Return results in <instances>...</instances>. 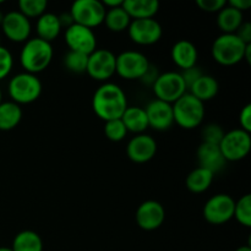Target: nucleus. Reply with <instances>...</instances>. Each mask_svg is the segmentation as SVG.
Segmentation results:
<instances>
[{
  "mask_svg": "<svg viewBox=\"0 0 251 251\" xmlns=\"http://www.w3.org/2000/svg\"><path fill=\"white\" fill-rule=\"evenodd\" d=\"M53 55L54 50L51 43L38 37H33L24 43L20 53V63L26 73L37 75L48 68Z\"/></svg>",
  "mask_w": 251,
  "mask_h": 251,
  "instance_id": "f03ea898",
  "label": "nucleus"
},
{
  "mask_svg": "<svg viewBox=\"0 0 251 251\" xmlns=\"http://www.w3.org/2000/svg\"><path fill=\"white\" fill-rule=\"evenodd\" d=\"M105 11L100 0H76L69 12L75 24L93 29L103 24Z\"/></svg>",
  "mask_w": 251,
  "mask_h": 251,
  "instance_id": "1a4fd4ad",
  "label": "nucleus"
},
{
  "mask_svg": "<svg viewBox=\"0 0 251 251\" xmlns=\"http://www.w3.org/2000/svg\"><path fill=\"white\" fill-rule=\"evenodd\" d=\"M213 176L215 174L212 172L198 167V168L193 169L186 176V188L194 194L205 193L212 184Z\"/></svg>",
  "mask_w": 251,
  "mask_h": 251,
  "instance_id": "a878e982",
  "label": "nucleus"
},
{
  "mask_svg": "<svg viewBox=\"0 0 251 251\" xmlns=\"http://www.w3.org/2000/svg\"><path fill=\"white\" fill-rule=\"evenodd\" d=\"M42 90L43 86L38 76L26 71L12 76L7 86L10 98L19 105L33 103L42 95Z\"/></svg>",
  "mask_w": 251,
  "mask_h": 251,
  "instance_id": "20e7f679",
  "label": "nucleus"
},
{
  "mask_svg": "<svg viewBox=\"0 0 251 251\" xmlns=\"http://www.w3.org/2000/svg\"><path fill=\"white\" fill-rule=\"evenodd\" d=\"M151 63L144 53L137 50H124L117 55L115 74L125 80H140L149 70Z\"/></svg>",
  "mask_w": 251,
  "mask_h": 251,
  "instance_id": "6e6552de",
  "label": "nucleus"
},
{
  "mask_svg": "<svg viewBox=\"0 0 251 251\" xmlns=\"http://www.w3.org/2000/svg\"><path fill=\"white\" fill-rule=\"evenodd\" d=\"M48 1L47 0H20L19 11L27 19H38L41 15L47 12Z\"/></svg>",
  "mask_w": 251,
  "mask_h": 251,
  "instance_id": "c756f323",
  "label": "nucleus"
},
{
  "mask_svg": "<svg viewBox=\"0 0 251 251\" xmlns=\"http://www.w3.org/2000/svg\"><path fill=\"white\" fill-rule=\"evenodd\" d=\"M196 5L205 12H218L227 5L226 0H198Z\"/></svg>",
  "mask_w": 251,
  "mask_h": 251,
  "instance_id": "c9c22d12",
  "label": "nucleus"
},
{
  "mask_svg": "<svg viewBox=\"0 0 251 251\" xmlns=\"http://www.w3.org/2000/svg\"><path fill=\"white\" fill-rule=\"evenodd\" d=\"M157 100L173 104L181 96L188 92L185 82L178 71H166L159 74L157 80L152 85Z\"/></svg>",
  "mask_w": 251,
  "mask_h": 251,
  "instance_id": "0eeeda50",
  "label": "nucleus"
},
{
  "mask_svg": "<svg viewBox=\"0 0 251 251\" xmlns=\"http://www.w3.org/2000/svg\"><path fill=\"white\" fill-rule=\"evenodd\" d=\"M174 123L183 129L191 130L200 126L205 118V103L186 92L172 104Z\"/></svg>",
  "mask_w": 251,
  "mask_h": 251,
  "instance_id": "7ed1b4c3",
  "label": "nucleus"
},
{
  "mask_svg": "<svg viewBox=\"0 0 251 251\" xmlns=\"http://www.w3.org/2000/svg\"><path fill=\"white\" fill-rule=\"evenodd\" d=\"M127 34L130 39L139 46H152L162 38L163 28L154 17L131 20L127 27Z\"/></svg>",
  "mask_w": 251,
  "mask_h": 251,
  "instance_id": "f8f14e48",
  "label": "nucleus"
},
{
  "mask_svg": "<svg viewBox=\"0 0 251 251\" xmlns=\"http://www.w3.org/2000/svg\"><path fill=\"white\" fill-rule=\"evenodd\" d=\"M14 66V58L9 49L0 46V81L6 77L12 70Z\"/></svg>",
  "mask_w": 251,
  "mask_h": 251,
  "instance_id": "72a5a7b5",
  "label": "nucleus"
},
{
  "mask_svg": "<svg viewBox=\"0 0 251 251\" xmlns=\"http://www.w3.org/2000/svg\"><path fill=\"white\" fill-rule=\"evenodd\" d=\"M247 46L235 33H222L213 41L211 53L218 64L232 66L244 59Z\"/></svg>",
  "mask_w": 251,
  "mask_h": 251,
  "instance_id": "39448f33",
  "label": "nucleus"
},
{
  "mask_svg": "<svg viewBox=\"0 0 251 251\" xmlns=\"http://www.w3.org/2000/svg\"><path fill=\"white\" fill-rule=\"evenodd\" d=\"M123 9L131 20L152 19L159 10L158 0H124Z\"/></svg>",
  "mask_w": 251,
  "mask_h": 251,
  "instance_id": "aec40b11",
  "label": "nucleus"
},
{
  "mask_svg": "<svg viewBox=\"0 0 251 251\" xmlns=\"http://www.w3.org/2000/svg\"><path fill=\"white\" fill-rule=\"evenodd\" d=\"M172 60L181 70L193 68L198 64L199 51L195 44L189 39H180L176 42L171 49Z\"/></svg>",
  "mask_w": 251,
  "mask_h": 251,
  "instance_id": "6ab92c4d",
  "label": "nucleus"
},
{
  "mask_svg": "<svg viewBox=\"0 0 251 251\" xmlns=\"http://www.w3.org/2000/svg\"><path fill=\"white\" fill-rule=\"evenodd\" d=\"M238 37L244 42L245 44H251V24L248 21H244L240 25L239 28L235 32Z\"/></svg>",
  "mask_w": 251,
  "mask_h": 251,
  "instance_id": "4c0bfd02",
  "label": "nucleus"
},
{
  "mask_svg": "<svg viewBox=\"0 0 251 251\" xmlns=\"http://www.w3.org/2000/svg\"><path fill=\"white\" fill-rule=\"evenodd\" d=\"M136 223L144 230H156L163 225L166 220V210L163 205L156 200L144 201L137 207Z\"/></svg>",
  "mask_w": 251,
  "mask_h": 251,
  "instance_id": "2eb2a0df",
  "label": "nucleus"
},
{
  "mask_svg": "<svg viewBox=\"0 0 251 251\" xmlns=\"http://www.w3.org/2000/svg\"><path fill=\"white\" fill-rule=\"evenodd\" d=\"M104 134L108 140L113 142H119L124 140V137L127 135V130L123 123L122 118L120 119L108 120L104 124Z\"/></svg>",
  "mask_w": 251,
  "mask_h": 251,
  "instance_id": "2f4dec72",
  "label": "nucleus"
},
{
  "mask_svg": "<svg viewBox=\"0 0 251 251\" xmlns=\"http://www.w3.org/2000/svg\"><path fill=\"white\" fill-rule=\"evenodd\" d=\"M220 91V83L213 76L203 74L191 85L188 92L202 103L213 100Z\"/></svg>",
  "mask_w": 251,
  "mask_h": 251,
  "instance_id": "4be33fe9",
  "label": "nucleus"
},
{
  "mask_svg": "<svg viewBox=\"0 0 251 251\" xmlns=\"http://www.w3.org/2000/svg\"><path fill=\"white\" fill-rule=\"evenodd\" d=\"M2 102V92H1V88H0V103Z\"/></svg>",
  "mask_w": 251,
  "mask_h": 251,
  "instance_id": "de8ad7c7",
  "label": "nucleus"
},
{
  "mask_svg": "<svg viewBox=\"0 0 251 251\" xmlns=\"http://www.w3.org/2000/svg\"><path fill=\"white\" fill-rule=\"evenodd\" d=\"M92 108L100 119H120L127 108V98L124 90L114 82H103L95 91Z\"/></svg>",
  "mask_w": 251,
  "mask_h": 251,
  "instance_id": "f257e3e1",
  "label": "nucleus"
},
{
  "mask_svg": "<svg viewBox=\"0 0 251 251\" xmlns=\"http://www.w3.org/2000/svg\"><path fill=\"white\" fill-rule=\"evenodd\" d=\"M229 6L234 7V9L239 10V11H245V10L250 9L251 7V0H229L227 1Z\"/></svg>",
  "mask_w": 251,
  "mask_h": 251,
  "instance_id": "ea45409f",
  "label": "nucleus"
},
{
  "mask_svg": "<svg viewBox=\"0 0 251 251\" xmlns=\"http://www.w3.org/2000/svg\"><path fill=\"white\" fill-rule=\"evenodd\" d=\"M145 112L149 119V126L153 127L157 131L168 130L174 124L173 107L171 103L154 98L145 107Z\"/></svg>",
  "mask_w": 251,
  "mask_h": 251,
  "instance_id": "f3484780",
  "label": "nucleus"
},
{
  "mask_svg": "<svg viewBox=\"0 0 251 251\" xmlns=\"http://www.w3.org/2000/svg\"><path fill=\"white\" fill-rule=\"evenodd\" d=\"M131 17L127 15V12L123 9V5L114 9H108L105 11L104 21L103 24L107 26V28L112 32H123L127 29Z\"/></svg>",
  "mask_w": 251,
  "mask_h": 251,
  "instance_id": "cd10ccee",
  "label": "nucleus"
},
{
  "mask_svg": "<svg viewBox=\"0 0 251 251\" xmlns=\"http://www.w3.org/2000/svg\"><path fill=\"white\" fill-rule=\"evenodd\" d=\"M223 135H225V130L222 129L221 125L215 124V123L207 124L206 126H203L202 131H201L202 142H205V144L220 145Z\"/></svg>",
  "mask_w": 251,
  "mask_h": 251,
  "instance_id": "473e14b6",
  "label": "nucleus"
},
{
  "mask_svg": "<svg viewBox=\"0 0 251 251\" xmlns=\"http://www.w3.org/2000/svg\"><path fill=\"white\" fill-rule=\"evenodd\" d=\"M235 251H251V248L249 245H243V247H239Z\"/></svg>",
  "mask_w": 251,
  "mask_h": 251,
  "instance_id": "c03bdc74",
  "label": "nucleus"
},
{
  "mask_svg": "<svg viewBox=\"0 0 251 251\" xmlns=\"http://www.w3.org/2000/svg\"><path fill=\"white\" fill-rule=\"evenodd\" d=\"M243 22H244L243 12L228 4L217 12V26L222 33H235Z\"/></svg>",
  "mask_w": 251,
  "mask_h": 251,
  "instance_id": "b1692460",
  "label": "nucleus"
},
{
  "mask_svg": "<svg viewBox=\"0 0 251 251\" xmlns=\"http://www.w3.org/2000/svg\"><path fill=\"white\" fill-rule=\"evenodd\" d=\"M0 251H12L10 248H5V247H0Z\"/></svg>",
  "mask_w": 251,
  "mask_h": 251,
  "instance_id": "49530a36",
  "label": "nucleus"
},
{
  "mask_svg": "<svg viewBox=\"0 0 251 251\" xmlns=\"http://www.w3.org/2000/svg\"><path fill=\"white\" fill-rule=\"evenodd\" d=\"M244 59L248 61V64L251 63V44H248L247 49L244 53Z\"/></svg>",
  "mask_w": 251,
  "mask_h": 251,
  "instance_id": "37998d69",
  "label": "nucleus"
},
{
  "mask_svg": "<svg viewBox=\"0 0 251 251\" xmlns=\"http://www.w3.org/2000/svg\"><path fill=\"white\" fill-rule=\"evenodd\" d=\"M158 75H159V73H158V70H157V68L151 64L149 68V70H147L146 74H145V75L140 78V81H141L142 83H145L146 86H152L154 83V81L157 80V77H158Z\"/></svg>",
  "mask_w": 251,
  "mask_h": 251,
  "instance_id": "58836bf2",
  "label": "nucleus"
},
{
  "mask_svg": "<svg viewBox=\"0 0 251 251\" xmlns=\"http://www.w3.org/2000/svg\"><path fill=\"white\" fill-rule=\"evenodd\" d=\"M235 200L228 194H216L203 206V218L210 225L221 226L229 222L234 213Z\"/></svg>",
  "mask_w": 251,
  "mask_h": 251,
  "instance_id": "9d476101",
  "label": "nucleus"
},
{
  "mask_svg": "<svg viewBox=\"0 0 251 251\" xmlns=\"http://www.w3.org/2000/svg\"><path fill=\"white\" fill-rule=\"evenodd\" d=\"M218 147L227 162L242 161L250 152V132L245 131L240 127L225 132Z\"/></svg>",
  "mask_w": 251,
  "mask_h": 251,
  "instance_id": "423d86ee",
  "label": "nucleus"
},
{
  "mask_svg": "<svg viewBox=\"0 0 251 251\" xmlns=\"http://www.w3.org/2000/svg\"><path fill=\"white\" fill-rule=\"evenodd\" d=\"M122 120L127 132H134L136 135L145 134L149 127V119H147L145 108L137 107V105H127Z\"/></svg>",
  "mask_w": 251,
  "mask_h": 251,
  "instance_id": "5701e85b",
  "label": "nucleus"
},
{
  "mask_svg": "<svg viewBox=\"0 0 251 251\" xmlns=\"http://www.w3.org/2000/svg\"><path fill=\"white\" fill-rule=\"evenodd\" d=\"M115 61H117V55L112 50L97 48L88 55L86 73L93 80L108 82V80L115 74Z\"/></svg>",
  "mask_w": 251,
  "mask_h": 251,
  "instance_id": "9b49d317",
  "label": "nucleus"
},
{
  "mask_svg": "<svg viewBox=\"0 0 251 251\" xmlns=\"http://www.w3.org/2000/svg\"><path fill=\"white\" fill-rule=\"evenodd\" d=\"M10 249L12 251H43V240L34 230H22L15 235Z\"/></svg>",
  "mask_w": 251,
  "mask_h": 251,
  "instance_id": "bb28decb",
  "label": "nucleus"
},
{
  "mask_svg": "<svg viewBox=\"0 0 251 251\" xmlns=\"http://www.w3.org/2000/svg\"><path fill=\"white\" fill-rule=\"evenodd\" d=\"M58 17H59V21H60L61 28H63V27H65V29H66L68 27H70L71 25L75 24V22H74V20H73V17H71L70 12L58 15Z\"/></svg>",
  "mask_w": 251,
  "mask_h": 251,
  "instance_id": "a19ab883",
  "label": "nucleus"
},
{
  "mask_svg": "<svg viewBox=\"0 0 251 251\" xmlns=\"http://www.w3.org/2000/svg\"><path fill=\"white\" fill-rule=\"evenodd\" d=\"M123 2H124V0H102V4L105 7V10L122 6Z\"/></svg>",
  "mask_w": 251,
  "mask_h": 251,
  "instance_id": "79ce46f5",
  "label": "nucleus"
},
{
  "mask_svg": "<svg viewBox=\"0 0 251 251\" xmlns=\"http://www.w3.org/2000/svg\"><path fill=\"white\" fill-rule=\"evenodd\" d=\"M22 119L21 105L12 100L0 103V131L15 129Z\"/></svg>",
  "mask_w": 251,
  "mask_h": 251,
  "instance_id": "393cba45",
  "label": "nucleus"
},
{
  "mask_svg": "<svg viewBox=\"0 0 251 251\" xmlns=\"http://www.w3.org/2000/svg\"><path fill=\"white\" fill-rule=\"evenodd\" d=\"M196 156H198L199 167L207 169V171L212 172L213 174L222 171L227 163L218 145L201 142L198 152H196Z\"/></svg>",
  "mask_w": 251,
  "mask_h": 251,
  "instance_id": "a211bd4d",
  "label": "nucleus"
},
{
  "mask_svg": "<svg viewBox=\"0 0 251 251\" xmlns=\"http://www.w3.org/2000/svg\"><path fill=\"white\" fill-rule=\"evenodd\" d=\"M65 43L69 50L90 55L97 49V37L93 29L74 24L65 29Z\"/></svg>",
  "mask_w": 251,
  "mask_h": 251,
  "instance_id": "ddd939ff",
  "label": "nucleus"
},
{
  "mask_svg": "<svg viewBox=\"0 0 251 251\" xmlns=\"http://www.w3.org/2000/svg\"><path fill=\"white\" fill-rule=\"evenodd\" d=\"M4 15H5V14H2V11H1V10H0V26H1L2 19H4Z\"/></svg>",
  "mask_w": 251,
  "mask_h": 251,
  "instance_id": "a18cd8bd",
  "label": "nucleus"
},
{
  "mask_svg": "<svg viewBox=\"0 0 251 251\" xmlns=\"http://www.w3.org/2000/svg\"><path fill=\"white\" fill-rule=\"evenodd\" d=\"M180 75H181V77H183L186 88H188V91H189V88L191 87V85H193V83L195 82L199 77H200V76L203 75V71L201 70V68H199L198 65H195V66H193V68L181 70Z\"/></svg>",
  "mask_w": 251,
  "mask_h": 251,
  "instance_id": "f704fd0d",
  "label": "nucleus"
},
{
  "mask_svg": "<svg viewBox=\"0 0 251 251\" xmlns=\"http://www.w3.org/2000/svg\"><path fill=\"white\" fill-rule=\"evenodd\" d=\"M36 31L38 38L51 43L54 39L58 38L61 32V25L58 15L53 12H44L43 15H41L37 19Z\"/></svg>",
  "mask_w": 251,
  "mask_h": 251,
  "instance_id": "412c9836",
  "label": "nucleus"
},
{
  "mask_svg": "<svg viewBox=\"0 0 251 251\" xmlns=\"http://www.w3.org/2000/svg\"><path fill=\"white\" fill-rule=\"evenodd\" d=\"M88 55L78 51L69 50L64 56V65L66 70H69L73 74H83L86 73L87 69Z\"/></svg>",
  "mask_w": 251,
  "mask_h": 251,
  "instance_id": "7c9ffc66",
  "label": "nucleus"
},
{
  "mask_svg": "<svg viewBox=\"0 0 251 251\" xmlns=\"http://www.w3.org/2000/svg\"><path fill=\"white\" fill-rule=\"evenodd\" d=\"M157 152V142L151 135H135L126 145V154L135 163H146L151 161Z\"/></svg>",
  "mask_w": 251,
  "mask_h": 251,
  "instance_id": "dca6fc26",
  "label": "nucleus"
},
{
  "mask_svg": "<svg viewBox=\"0 0 251 251\" xmlns=\"http://www.w3.org/2000/svg\"><path fill=\"white\" fill-rule=\"evenodd\" d=\"M239 124L240 129L245 130V131L251 132V104L244 105L240 110L239 114Z\"/></svg>",
  "mask_w": 251,
  "mask_h": 251,
  "instance_id": "e433bc0d",
  "label": "nucleus"
},
{
  "mask_svg": "<svg viewBox=\"0 0 251 251\" xmlns=\"http://www.w3.org/2000/svg\"><path fill=\"white\" fill-rule=\"evenodd\" d=\"M1 29L6 38L11 42L25 43L31 36L32 25L29 19L22 15L19 10H14L4 15Z\"/></svg>",
  "mask_w": 251,
  "mask_h": 251,
  "instance_id": "4468645a",
  "label": "nucleus"
},
{
  "mask_svg": "<svg viewBox=\"0 0 251 251\" xmlns=\"http://www.w3.org/2000/svg\"><path fill=\"white\" fill-rule=\"evenodd\" d=\"M233 217L238 221L244 227H251V195L242 196L238 201H235L234 213Z\"/></svg>",
  "mask_w": 251,
  "mask_h": 251,
  "instance_id": "c85d7f7f",
  "label": "nucleus"
}]
</instances>
